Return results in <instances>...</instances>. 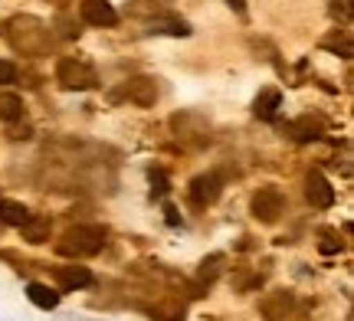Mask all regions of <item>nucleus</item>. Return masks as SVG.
I'll list each match as a JSON object with an SVG mask.
<instances>
[{"instance_id":"nucleus-1","label":"nucleus","mask_w":354,"mask_h":321,"mask_svg":"<svg viewBox=\"0 0 354 321\" xmlns=\"http://www.w3.org/2000/svg\"><path fill=\"white\" fill-rule=\"evenodd\" d=\"M7 39L17 52H43L50 46V30L37 17H13L7 23Z\"/></svg>"},{"instance_id":"nucleus-2","label":"nucleus","mask_w":354,"mask_h":321,"mask_svg":"<svg viewBox=\"0 0 354 321\" xmlns=\"http://www.w3.org/2000/svg\"><path fill=\"white\" fill-rule=\"evenodd\" d=\"M102 246H105V230H99V226H73L56 243V253L69 259H86V256H95Z\"/></svg>"},{"instance_id":"nucleus-3","label":"nucleus","mask_w":354,"mask_h":321,"mask_svg":"<svg viewBox=\"0 0 354 321\" xmlns=\"http://www.w3.org/2000/svg\"><path fill=\"white\" fill-rule=\"evenodd\" d=\"M56 79L63 82L66 89H95L99 86V76H95V69L82 59H73V56H66L59 59L56 66Z\"/></svg>"},{"instance_id":"nucleus-4","label":"nucleus","mask_w":354,"mask_h":321,"mask_svg":"<svg viewBox=\"0 0 354 321\" xmlns=\"http://www.w3.org/2000/svg\"><path fill=\"white\" fill-rule=\"evenodd\" d=\"M282 210H286V197L279 187H259L253 193V217L259 223H276L282 217Z\"/></svg>"},{"instance_id":"nucleus-5","label":"nucleus","mask_w":354,"mask_h":321,"mask_svg":"<svg viewBox=\"0 0 354 321\" xmlns=\"http://www.w3.org/2000/svg\"><path fill=\"white\" fill-rule=\"evenodd\" d=\"M305 197H308V204L318 206V210H328L335 204V187H331L325 174L322 171H312L308 180H305Z\"/></svg>"},{"instance_id":"nucleus-6","label":"nucleus","mask_w":354,"mask_h":321,"mask_svg":"<svg viewBox=\"0 0 354 321\" xmlns=\"http://www.w3.org/2000/svg\"><path fill=\"white\" fill-rule=\"evenodd\" d=\"M79 13H82V20H86L88 26H115L118 23V13H115V7L109 0H82Z\"/></svg>"},{"instance_id":"nucleus-7","label":"nucleus","mask_w":354,"mask_h":321,"mask_svg":"<svg viewBox=\"0 0 354 321\" xmlns=\"http://www.w3.org/2000/svg\"><path fill=\"white\" fill-rule=\"evenodd\" d=\"M125 99H128V102H135V105H141V108H148V105L158 102V82H154V79H148V76L128 79Z\"/></svg>"},{"instance_id":"nucleus-8","label":"nucleus","mask_w":354,"mask_h":321,"mask_svg":"<svg viewBox=\"0 0 354 321\" xmlns=\"http://www.w3.org/2000/svg\"><path fill=\"white\" fill-rule=\"evenodd\" d=\"M187 193H190V200L201 206L214 204L216 197H220V177H216V174H197V177L190 180Z\"/></svg>"},{"instance_id":"nucleus-9","label":"nucleus","mask_w":354,"mask_h":321,"mask_svg":"<svg viewBox=\"0 0 354 321\" xmlns=\"http://www.w3.org/2000/svg\"><path fill=\"white\" fill-rule=\"evenodd\" d=\"M26 298L37 305V309H56L59 305V292H53L50 285H43V282H30L26 285Z\"/></svg>"},{"instance_id":"nucleus-10","label":"nucleus","mask_w":354,"mask_h":321,"mask_svg":"<svg viewBox=\"0 0 354 321\" xmlns=\"http://www.w3.org/2000/svg\"><path fill=\"white\" fill-rule=\"evenodd\" d=\"M279 105H282V95H279V89H263L259 95H256L253 112H256L259 118H276Z\"/></svg>"},{"instance_id":"nucleus-11","label":"nucleus","mask_w":354,"mask_h":321,"mask_svg":"<svg viewBox=\"0 0 354 321\" xmlns=\"http://www.w3.org/2000/svg\"><path fill=\"white\" fill-rule=\"evenodd\" d=\"M59 285L63 289H86V285H92V272L86 266H63L59 269Z\"/></svg>"},{"instance_id":"nucleus-12","label":"nucleus","mask_w":354,"mask_h":321,"mask_svg":"<svg viewBox=\"0 0 354 321\" xmlns=\"http://www.w3.org/2000/svg\"><path fill=\"white\" fill-rule=\"evenodd\" d=\"M20 233H24L26 243H46L50 240V220H26L24 226H20Z\"/></svg>"},{"instance_id":"nucleus-13","label":"nucleus","mask_w":354,"mask_h":321,"mask_svg":"<svg viewBox=\"0 0 354 321\" xmlns=\"http://www.w3.org/2000/svg\"><path fill=\"white\" fill-rule=\"evenodd\" d=\"M0 220L10 223V226H24L26 220H30V210L24 204H17V200H3L0 204Z\"/></svg>"},{"instance_id":"nucleus-14","label":"nucleus","mask_w":354,"mask_h":321,"mask_svg":"<svg viewBox=\"0 0 354 321\" xmlns=\"http://www.w3.org/2000/svg\"><path fill=\"white\" fill-rule=\"evenodd\" d=\"M20 112H24L20 95H13V92H0V121H13V118H20Z\"/></svg>"},{"instance_id":"nucleus-15","label":"nucleus","mask_w":354,"mask_h":321,"mask_svg":"<svg viewBox=\"0 0 354 321\" xmlns=\"http://www.w3.org/2000/svg\"><path fill=\"white\" fill-rule=\"evenodd\" d=\"M289 131H292V138H299V142H315V138H322V125L312 121V118H299Z\"/></svg>"},{"instance_id":"nucleus-16","label":"nucleus","mask_w":354,"mask_h":321,"mask_svg":"<svg viewBox=\"0 0 354 321\" xmlns=\"http://www.w3.org/2000/svg\"><path fill=\"white\" fill-rule=\"evenodd\" d=\"M220 269H223V256H210V259H203V266H201V282H214L216 275H220Z\"/></svg>"},{"instance_id":"nucleus-17","label":"nucleus","mask_w":354,"mask_h":321,"mask_svg":"<svg viewBox=\"0 0 354 321\" xmlns=\"http://www.w3.org/2000/svg\"><path fill=\"white\" fill-rule=\"evenodd\" d=\"M151 315L158 321H184V305H158L151 309Z\"/></svg>"},{"instance_id":"nucleus-18","label":"nucleus","mask_w":354,"mask_h":321,"mask_svg":"<svg viewBox=\"0 0 354 321\" xmlns=\"http://www.w3.org/2000/svg\"><path fill=\"white\" fill-rule=\"evenodd\" d=\"M154 33H171V37H187L190 26L184 20H167V23H154Z\"/></svg>"},{"instance_id":"nucleus-19","label":"nucleus","mask_w":354,"mask_h":321,"mask_svg":"<svg viewBox=\"0 0 354 321\" xmlns=\"http://www.w3.org/2000/svg\"><path fill=\"white\" fill-rule=\"evenodd\" d=\"M331 17H342V20H351V0H331Z\"/></svg>"},{"instance_id":"nucleus-20","label":"nucleus","mask_w":354,"mask_h":321,"mask_svg":"<svg viewBox=\"0 0 354 321\" xmlns=\"http://www.w3.org/2000/svg\"><path fill=\"white\" fill-rule=\"evenodd\" d=\"M322 46H328V50H335V52H342L344 59L351 56V43H348V39H342V43H338V39H322Z\"/></svg>"},{"instance_id":"nucleus-21","label":"nucleus","mask_w":354,"mask_h":321,"mask_svg":"<svg viewBox=\"0 0 354 321\" xmlns=\"http://www.w3.org/2000/svg\"><path fill=\"white\" fill-rule=\"evenodd\" d=\"M151 187L158 197H165L167 193V177H165V171H151Z\"/></svg>"},{"instance_id":"nucleus-22","label":"nucleus","mask_w":354,"mask_h":321,"mask_svg":"<svg viewBox=\"0 0 354 321\" xmlns=\"http://www.w3.org/2000/svg\"><path fill=\"white\" fill-rule=\"evenodd\" d=\"M318 249H322V253H338V249H342V240H335V236H328V233H325V236H322V243H318Z\"/></svg>"},{"instance_id":"nucleus-23","label":"nucleus","mask_w":354,"mask_h":321,"mask_svg":"<svg viewBox=\"0 0 354 321\" xmlns=\"http://www.w3.org/2000/svg\"><path fill=\"white\" fill-rule=\"evenodd\" d=\"M13 76H17V69H13L10 63H3V59H0V86H3V82H10Z\"/></svg>"},{"instance_id":"nucleus-24","label":"nucleus","mask_w":354,"mask_h":321,"mask_svg":"<svg viewBox=\"0 0 354 321\" xmlns=\"http://www.w3.org/2000/svg\"><path fill=\"white\" fill-rule=\"evenodd\" d=\"M165 213H167V223H171V226H177V223H180V217H177V210H174V206H167Z\"/></svg>"},{"instance_id":"nucleus-25","label":"nucleus","mask_w":354,"mask_h":321,"mask_svg":"<svg viewBox=\"0 0 354 321\" xmlns=\"http://www.w3.org/2000/svg\"><path fill=\"white\" fill-rule=\"evenodd\" d=\"M227 3H230V7H233V10H236V13H243V10H246V3H243V0H227Z\"/></svg>"}]
</instances>
